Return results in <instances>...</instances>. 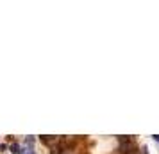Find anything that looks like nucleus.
<instances>
[{"label": "nucleus", "mask_w": 159, "mask_h": 154, "mask_svg": "<svg viewBox=\"0 0 159 154\" xmlns=\"http://www.w3.org/2000/svg\"><path fill=\"white\" fill-rule=\"evenodd\" d=\"M11 150H13L14 154H20V152H21V150L18 149V145H13V147H11Z\"/></svg>", "instance_id": "nucleus-1"}, {"label": "nucleus", "mask_w": 159, "mask_h": 154, "mask_svg": "<svg viewBox=\"0 0 159 154\" xmlns=\"http://www.w3.org/2000/svg\"><path fill=\"white\" fill-rule=\"evenodd\" d=\"M154 140H155V142H159V135H157V136H154Z\"/></svg>", "instance_id": "nucleus-2"}]
</instances>
